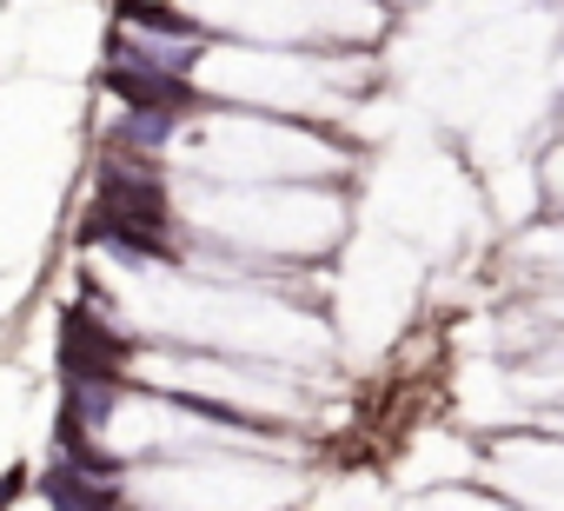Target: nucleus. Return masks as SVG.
I'll use <instances>...</instances> for the list:
<instances>
[{
    "label": "nucleus",
    "mask_w": 564,
    "mask_h": 511,
    "mask_svg": "<svg viewBox=\"0 0 564 511\" xmlns=\"http://www.w3.org/2000/svg\"><path fill=\"white\" fill-rule=\"evenodd\" d=\"M100 213L147 219V226H166V219H173V213H166V193H160L153 180L127 173V166H107V173H100Z\"/></svg>",
    "instance_id": "obj_3"
},
{
    "label": "nucleus",
    "mask_w": 564,
    "mask_h": 511,
    "mask_svg": "<svg viewBox=\"0 0 564 511\" xmlns=\"http://www.w3.org/2000/svg\"><path fill=\"white\" fill-rule=\"evenodd\" d=\"M21 485H28V471H8V478H0V504H14V498H21Z\"/></svg>",
    "instance_id": "obj_7"
},
{
    "label": "nucleus",
    "mask_w": 564,
    "mask_h": 511,
    "mask_svg": "<svg viewBox=\"0 0 564 511\" xmlns=\"http://www.w3.org/2000/svg\"><path fill=\"white\" fill-rule=\"evenodd\" d=\"M41 491H47L54 504H120V491H107V485H80V471H67V465H54V471L41 478Z\"/></svg>",
    "instance_id": "obj_4"
},
{
    "label": "nucleus",
    "mask_w": 564,
    "mask_h": 511,
    "mask_svg": "<svg viewBox=\"0 0 564 511\" xmlns=\"http://www.w3.org/2000/svg\"><path fill=\"white\" fill-rule=\"evenodd\" d=\"M120 21H127V28H147V34H173V41H193V21H186V14L147 8V0H120Z\"/></svg>",
    "instance_id": "obj_5"
},
{
    "label": "nucleus",
    "mask_w": 564,
    "mask_h": 511,
    "mask_svg": "<svg viewBox=\"0 0 564 511\" xmlns=\"http://www.w3.org/2000/svg\"><path fill=\"white\" fill-rule=\"evenodd\" d=\"M166 133H173V113H166V107H133V120L120 127L113 146H160Z\"/></svg>",
    "instance_id": "obj_6"
},
{
    "label": "nucleus",
    "mask_w": 564,
    "mask_h": 511,
    "mask_svg": "<svg viewBox=\"0 0 564 511\" xmlns=\"http://www.w3.org/2000/svg\"><path fill=\"white\" fill-rule=\"evenodd\" d=\"M107 87H113L127 107H166V113L199 107V100H193V87H186V80H173V74H160L153 61H140V67H133V61H113V67H107Z\"/></svg>",
    "instance_id": "obj_2"
},
{
    "label": "nucleus",
    "mask_w": 564,
    "mask_h": 511,
    "mask_svg": "<svg viewBox=\"0 0 564 511\" xmlns=\"http://www.w3.org/2000/svg\"><path fill=\"white\" fill-rule=\"evenodd\" d=\"M61 346H67V372H74V379H120L127 339H113L100 319H87V313H67V326H61Z\"/></svg>",
    "instance_id": "obj_1"
}]
</instances>
